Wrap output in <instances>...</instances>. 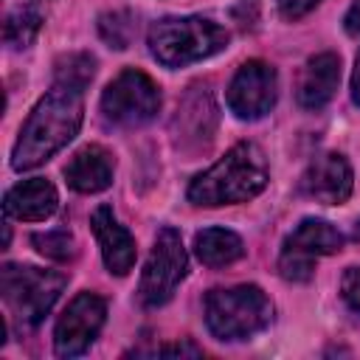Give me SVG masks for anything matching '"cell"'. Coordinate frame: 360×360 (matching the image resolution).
<instances>
[{
  "label": "cell",
  "mask_w": 360,
  "mask_h": 360,
  "mask_svg": "<svg viewBox=\"0 0 360 360\" xmlns=\"http://www.w3.org/2000/svg\"><path fill=\"white\" fill-rule=\"evenodd\" d=\"M82 121H84V90L53 82V87L34 104L14 141L11 169L28 172L51 160L79 135Z\"/></svg>",
  "instance_id": "obj_1"
},
{
  "label": "cell",
  "mask_w": 360,
  "mask_h": 360,
  "mask_svg": "<svg viewBox=\"0 0 360 360\" xmlns=\"http://www.w3.org/2000/svg\"><path fill=\"white\" fill-rule=\"evenodd\" d=\"M270 183V166L253 141L233 143L214 166L194 174L186 197L191 205L200 208H219V205H239L259 197Z\"/></svg>",
  "instance_id": "obj_2"
},
{
  "label": "cell",
  "mask_w": 360,
  "mask_h": 360,
  "mask_svg": "<svg viewBox=\"0 0 360 360\" xmlns=\"http://www.w3.org/2000/svg\"><path fill=\"white\" fill-rule=\"evenodd\" d=\"M202 315L217 340H250L273 323V301L256 284L217 287L205 295Z\"/></svg>",
  "instance_id": "obj_3"
},
{
  "label": "cell",
  "mask_w": 360,
  "mask_h": 360,
  "mask_svg": "<svg viewBox=\"0 0 360 360\" xmlns=\"http://www.w3.org/2000/svg\"><path fill=\"white\" fill-rule=\"evenodd\" d=\"M146 45L163 68H186L225 51L228 31L211 17H163L149 28Z\"/></svg>",
  "instance_id": "obj_4"
},
{
  "label": "cell",
  "mask_w": 360,
  "mask_h": 360,
  "mask_svg": "<svg viewBox=\"0 0 360 360\" xmlns=\"http://www.w3.org/2000/svg\"><path fill=\"white\" fill-rule=\"evenodd\" d=\"M68 276L59 270H45L37 264L6 262L0 267V295L22 329H34L53 309Z\"/></svg>",
  "instance_id": "obj_5"
},
{
  "label": "cell",
  "mask_w": 360,
  "mask_h": 360,
  "mask_svg": "<svg viewBox=\"0 0 360 360\" xmlns=\"http://www.w3.org/2000/svg\"><path fill=\"white\" fill-rule=\"evenodd\" d=\"M160 110V87L158 82L138 70L124 68L101 93V118L110 127L135 129L149 124Z\"/></svg>",
  "instance_id": "obj_6"
},
{
  "label": "cell",
  "mask_w": 360,
  "mask_h": 360,
  "mask_svg": "<svg viewBox=\"0 0 360 360\" xmlns=\"http://www.w3.org/2000/svg\"><path fill=\"white\" fill-rule=\"evenodd\" d=\"M186 273H188V253L183 248L180 231L166 225L158 231L155 245L149 250V259L143 264L141 281H138L141 307H146V309L163 307L174 295V290L186 278Z\"/></svg>",
  "instance_id": "obj_7"
},
{
  "label": "cell",
  "mask_w": 360,
  "mask_h": 360,
  "mask_svg": "<svg viewBox=\"0 0 360 360\" xmlns=\"http://www.w3.org/2000/svg\"><path fill=\"white\" fill-rule=\"evenodd\" d=\"M343 248V233L326 222V219H315L307 217L301 219L287 239L281 242V253H278V273L287 281H309L315 273V262L321 256H332Z\"/></svg>",
  "instance_id": "obj_8"
},
{
  "label": "cell",
  "mask_w": 360,
  "mask_h": 360,
  "mask_svg": "<svg viewBox=\"0 0 360 360\" xmlns=\"http://www.w3.org/2000/svg\"><path fill=\"white\" fill-rule=\"evenodd\" d=\"M278 98V73L264 59H248L236 68L228 82L225 101L228 110L239 121H259L264 118Z\"/></svg>",
  "instance_id": "obj_9"
},
{
  "label": "cell",
  "mask_w": 360,
  "mask_h": 360,
  "mask_svg": "<svg viewBox=\"0 0 360 360\" xmlns=\"http://www.w3.org/2000/svg\"><path fill=\"white\" fill-rule=\"evenodd\" d=\"M107 321V301L98 292L82 290L73 295V301L65 307L53 326V352L56 357H79L84 354L93 340L98 338L101 326Z\"/></svg>",
  "instance_id": "obj_10"
},
{
  "label": "cell",
  "mask_w": 360,
  "mask_h": 360,
  "mask_svg": "<svg viewBox=\"0 0 360 360\" xmlns=\"http://www.w3.org/2000/svg\"><path fill=\"white\" fill-rule=\"evenodd\" d=\"M352 188H354V172L346 155L340 152L318 155L301 174V194L323 205H343L352 197Z\"/></svg>",
  "instance_id": "obj_11"
},
{
  "label": "cell",
  "mask_w": 360,
  "mask_h": 360,
  "mask_svg": "<svg viewBox=\"0 0 360 360\" xmlns=\"http://www.w3.org/2000/svg\"><path fill=\"white\" fill-rule=\"evenodd\" d=\"M90 228H93L96 242L101 248L104 267L115 276H127L135 267V259H138L135 236L118 222V217L110 205H98L90 214Z\"/></svg>",
  "instance_id": "obj_12"
},
{
  "label": "cell",
  "mask_w": 360,
  "mask_h": 360,
  "mask_svg": "<svg viewBox=\"0 0 360 360\" xmlns=\"http://www.w3.org/2000/svg\"><path fill=\"white\" fill-rule=\"evenodd\" d=\"M115 158L101 143H87L70 155L65 163V180L79 194H98L112 186Z\"/></svg>",
  "instance_id": "obj_13"
},
{
  "label": "cell",
  "mask_w": 360,
  "mask_h": 360,
  "mask_svg": "<svg viewBox=\"0 0 360 360\" xmlns=\"http://www.w3.org/2000/svg\"><path fill=\"white\" fill-rule=\"evenodd\" d=\"M340 84V56L335 51H321L307 59L298 79V104L304 110H323Z\"/></svg>",
  "instance_id": "obj_14"
},
{
  "label": "cell",
  "mask_w": 360,
  "mask_h": 360,
  "mask_svg": "<svg viewBox=\"0 0 360 360\" xmlns=\"http://www.w3.org/2000/svg\"><path fill=\"white\" fill-rule=\"evenodd\" d=\"M59 208V191L51 180L45 177H28L11 186L3 197V211L6 217L22 219V222H42L53 217Z\"/></svg>",
  "instance_id": "obj_15"
},
{
  "label": "cell",
  "mask_w": 360,
  "mask_h": 360,
  "mask_svg": "<svg viewBox=\"0 0 360 360\" xmlns=\"http://www.w3.org/2000/svg\"><path fill=\"white\" fill-rule=\"evenodd\" d=\"M194 253L205 267H228L245 256V242L231 228H202L194 236Z\"/></svg>",
  "instance_id": "obj_16"
},
{
  "label": "cell",
  "mask_w": 360,
  "mask_h": 360,
  "mask_svg": "<svg viewBox=\"0 0 360 360\" xmlns=\"http://www.w3.org/2000/svg\"><path fill=\"white\" fill-rule=\"evenodd\" d=\"M174 124H180V129H186L188 124H194L191 132L186 135V141H197V146L202 143V138L211 141V132H214V124H217V107H214L211 93H202V90L188 93V96L183 98V104L177 107ZM186 141H183L180 146H186ZM202 146H205V143H202Z\"/></svg>",
  "instance_id": "obj_17"
},
{
  "label": "cell",
  "mask_w": 360,
  "mask_h": 360,
  "mask_svg": "<svg viewBox=\"0 0 360 360\" xmlns=\"http://www.w3.org/2000/svg\"><path fill=\"white\" fill-rule=\"evenodd\" d=\"M42 22H45V17H42L39 8H34V6H17L3 20V42L8 48H28L37 39Z\"/></svg>",
  "instance_id": "obj_18"
},
{
  "label": "cell",
  "mask_w": 360,
  "mask_h": 360,
  "mask_svg": "<svg viewBox=\"0 0 360 360\" xmlns=\"http://www.w3.org/2000/svg\"><path fill=\"white\" fill-rule=\"evenodd\" d=\"M96 76V59L87 53V51H76V53H68L56 62V70H53V82H62V84H73V87H87Z\"/></svg>",
  "instance_id": "obj_19"
},
{
  "label": "cell",
  "mask_w": 360,
  "mask_h": 360,
  "mask_svg": "<svg viewBox=\"0 0 360 360\" xmlns=\"http://www.w3.org/2000/svg\"><path fill=\"white\" fill-rule=\"evenodd\" d=\"M31 245L37 248V253H42L45 259L53 262H73L79 248L70 231H45V233H34Z\"/></svg>",
  "instance_id": "obj_20"
},
{
  "label": "cell",
  "mask_w": 360,
  "mask_h": 360,
  "mask_svg": "<svg viewBox=\"0 0 360 360\" xmlns=\"http://www.w3.org/2000/svg\"><path fill=\"white\" fill-rule=\"evenodd\" d=\"M132 17L127 11H112L98 17V34L110 48H127L132 39Z\"/></svg>",
  "instance_id": "obj_21"
},
{
  "label": "cell",
  "mask_w": 360,
  "mask_h": 360,
  "mask_svg": "<svg viewBox=\"0 0 360 360\" xmlns=\"http://www.w3.org/2000/svg\"><path fill=\"white\" fill-rule=\"evenodd\" d=\"M129 354H149V357H200L202 349L194 346L191 340H177V343H166V346H155V349H135Z\"/></svg>",
  "instance_id": "obj_22"
},
{
  "label": "cell",
  "mask_w": 360,
  "mask_h": 360,
  "mask_svg": "<svg viewBox=\"0 0 360 360\" xmlns=\"http://www.w3.org/2000/svg\"><path fill=\"white\" fill-rule=\"evenodd\" d=\"M340 298L349 309L360 312V267H346L340 278Z\"/></svg>",
  "instance_id": "obj_23"
},
{
  "label": "cell",
  "mask_w": 360,
  "mask_h": 360,
  "mask_svg": "<svg viewBox=\"0 0 360 360\" xmlns=\"http://www.w3.org/2000/svg\"><path fill=\"white\" fill-rule=\"evenodd\" d=\"M318 6H321V0H276V8H278V14H281V20H290V22L307 17V14L315 11Z\"/></svg>",
  "instance_id": "obj_24"
},
{
  "label": "cell",
  "mask_w": 360,
  "mask_h": 360,
  "mask_svg": "<svg viewBox=\"0 0 360 360\" xmlns=\"http://www.w3.org/2000/svg\"><path fill=\"white\" fill-rule=\"evenodd\" d=\"M343 28L349 37H357L360 39V0H352L349 11L343 14Z\"/></svg>",
  "instance_id": "obj_25"
},
{
  "label": "cell",
  "mask_w": 360,
  "mask_h": 360,
  "mask_svg": "<svg viewBox=\"0 0 360 360\" xmlns=\"http://www.w3.org/2000/svg\"><path fill=\"white\" fill-rule=\"evenodd\" d=\"M352 101L360 107V53L354 56V70H352Z\"/></svg>",
  "instance_id": "obj_26"
}]
</instances>
